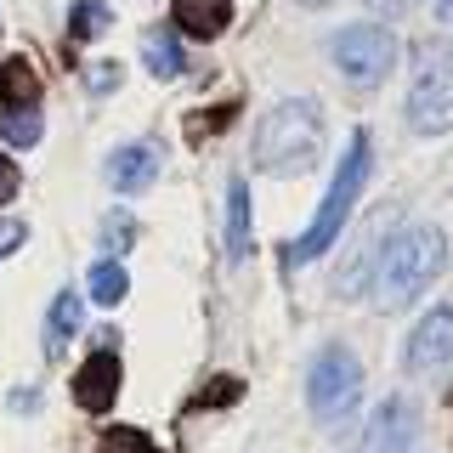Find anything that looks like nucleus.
Wrapping results in <instances>:
<instances>
[{
    "mask_svg": "<svg viewBox=\"0 0 453 453\" xmlns=\"http://www.w3.org/2000/svg\"><path fill=\"white\" fill-rule=\"evenodd\" d=\"M453 363V311L436 306L419 318V329L408 334V351H403V368L408 374H436V368Z\"/></svg>",
    "mask_w": 453,
    "mask_h": 453,
    "instance_id": "nucleus-8",
    "label": "nucleus"
},
{
    "mask_svg": "<svg viewBox=\"0 0 453 453\" xmlns=\"http://www.w3.org/2000/svg\"><path fill=\"white\" fill-rule=\"evenodd\" d=\"M408 119L414 131H448L453 125V51L442 40H425L419 46V74H414V91H408Z\"/></svg>",
    "mask_w": 453,
    "mask_h": 453,
    "instance_id": "nucleus-4",
    "label": "nucleus"
},
{
    "mask_svg": "<svg viewBox=\"0 0 453 453\" xmlns=\"http://www.w3.org/2000/svg\"><path fill=\"white\" fill-rule=\"evenodd\" d=\"M226 250L233 255L250 250V181L244 176L226 181Z\"/></svg>",
    "mask_w": 453,
    "mask_h": 453,
    "instance_id": "nucleus-14",
    "label": "nucleus"
},
{
    "mask_svg": "<svg viewBox=\"0 0 453 453\" xmlns=\"http://www.w3.org/2000/svg\"><path fill=\"white\" fill-rule=\"evenodd\" d=\"M113 85H119V63H96V68H85V91H91V96L113 91Z\"/></svg>",
    "mask_w": 453,
    "mask_h": 453,
    "instance_id": "nucleus-21",
    "label": "nucleus"
},
{
    "mask_svg": "<svg viewBox=\"0 0 453 453\" xmlns=\"http://www.w3.org/2000/svg\"><path fill=\"white\" fill-rule=\"evenodd\" d=\"M0 136H6L12 148H35V142H40L35 103H6V113H0Z\"/></svg>",
    "mask_w": 453,
    "mask_h": 453,
    "instance_id": "nucleus-16",
    "label": "nucleus"
},
{
    "mask_svg": "<svg viewBox=\"0 0 453 453\" xmlns=\"http://www.w3.org/2000/svg\"><path fill=\"white\" fill-rule=\"evenodd\" d=\"M113 396H119V351H113V334H103L96 351L85 357V368L74 374V403L85 414H108Z\"/></svg>",
    "mask_w": 453,
    "mask_h": 453,
    "instance_id": "nucleus-7",
    "label": "nucleus"
},
{
    "mask_svg": "<svg viewBox=\"0 0 453 453\" xmlns=\"http://www.w3.org/2000/svg\"><path fill=\"white\" fill-rule=\"evenodd\" d=\"M18 188H23V170L6 159V153H0V210L12 204V198H18Z\"/></svg>",
    "mask_w": 453,
    "mask_h": 453,
    "instance_id": "nucleus-22",
    "label": "nucleus"
},
{
    "mask_svg": "<svg viewBox=\"0 0 453 453\" xmlns=\"http://www.w3.org/2000/svg\"><path fill=\"white\" fill-rule=\"evenodd\" d=\"M323 153V108L311 96L278 103L255 131V165L266 176H306Z\"/></svg>",
    "mask_w": 453,
    "mask_h": 453,
    "instance_id": "nucleus-2",
    "label": "nucleus"
},
{
    "mask_svg": "<svg viewBox=\"0 0 453 453\" xmlns=\"http://www.w3.org/2000/svg\"><path fill=\"white\" fill-rule=\"evenodd\" d=\"M226 23H233V0H176L170 6V28L193 40H216Z\"/></svg>",
    "mask_w": 453,
    "mask_h": 453,
    "instance_id": "nucleus-10",
    "label": "nucleus"
},
{
    "mask_svg": "<svg viewBox=\"0 0 453 453\" xmlns=\"http://www.w3.org/2000/svg\"><path fill=\"white\" fill-rule=\"evenodd\" d=\"M448 266V238L436 226H403L386 250L374 255V295L386 311L414 306L425 289L436 283V273Z\"/></svg>",
    "mask_w": 453,
    "mask_h": 453,
    "instance_id": "nucleus-1",
    "label": "nucleus"
},
{
    "mask_svg": "<svg viewBox=\"0 0 453 453\" xmlns=\"http://www.w3.org/2000/svg\"><path fill=\"white\" fill-rule=\"evenodd\" d=\"M131 244H136V221H131V216H108V221H103V250H108V255H125Z\"/></svg>",
    "mask_w": 453,
    "mask_h": 453,
    "instance_id": "nucleus-19",
    "label": "nucleus"
},
{
    "mask_svg": "<svg viewBox=\"0 0 453 453\" xmlns=\"http://www.w3.org/2000/svg\"><path fill=\"white\" fill-rule=\"evenodd\" d=\"M301 6H329V0H301Z\"/></svg>",
    "mask_w": 453,
    "mask_h": 453,
    "instance_id": "nucleus-26",
    "label": "nucleus"
},
{
    "mask_svg": "<svg viewBox=\"0 0 453 453\" xmlns=\"http://www.w3.org/2000/svg\"><path fill=\"white\" fill-rule=\"evenodd\" d=\"M363 181H368V136L357 131V136H351V148H346V165L334 170L329 193H323L318 216H311V226H306V238L295 244V255H301V261H311V255H323V250H329L340 233H346V221H351V204H357Z\"/></svg>",
    "mask_w": 453,
    "mask_h": 453,
    "instance_id": "nucleus-3",
    "label": "nucleus"
},
{
    "mask_svg": "<svg viewBox=\"0 0 453 453\" xmlns=\"http://www.w3.org/2000/svg\"><path fill=\"white\" fill-rule=\"evenodd\" d=\"M436 18H453V0H436Z\"/></svg>",
    "mask_w": 453,
    "mask_h": 453,
    "instance_id": "nucleus-25",
    "label": "nucleus"
},
{
    "mask_svg": "<svg viewBox=\"0 0 453 453\" xmlns=\"http://www.w3.org/2000/svg\"><path fill=\"white\" fill-rule=\"evenodd\" d=\"M153 176H159V148L153 142H131V148H119L108 159V181L119 193H142V188H153Z\"/></svg>",
    "mask_w": 453,
    "mask_h": 453,
    "instance_id": "nucleus-11",
    "label": "nucleus"
},
{
    "mask_svg": "<svg viewBox=\"0 0 453 453\" xmlns=\"http://www.w3.org/2000/svg\"><path fill=\"white\" fill-rule=\"evenodd\" d=\"M23 244H28V226L6 216V221H0V261H6L12 250H23Z\"/></svg>",
    "mask_w": 453,
    "mask_h": 453,
    "instance_id": "nucleus-23",
    "label": "nucleus"
},
{
    "mask_svg": "<svg viewBox=\"0 0 453 453\" xmlns=\"http://www.w3.org/2000/svg\"><path fill=\"white\" fill-rule=\"evenodd\" d=\"M363 391V363L346 346H323L306 368V408L318 419H340Z\"/></svg>",
    "mask_w": 453,
    "mask_h": 453,
    "instance_id": "nucleus-5",
    "label": "nucleus"
},
{
    "mask_svg": "<svg viewBox=\"0 0 453 453\" xmlns=\"http://www.w3.org/2000/svg\"><path fill=\"white\" fill-rule=\"evenodd\" d=\"M80 318H85V301L74 289H63L51 301V318H46V357H63L68 351V340L80 334Z\"/></svg>",
    "mask_w": 453,
    "mask_h": 453,
    "instance_id": "nucleus-13",
    "label": "nucleus"
},
{
    "mask_svg": "<svg viewBox=\"0 0 453 453\" xmlns=\"http://www.w3.org/2000/svg\"><path fill=\"white\" fill-rule=\"evenodd\" d=\"M233 396H238V380H216V386H204L198 403H233Z\"/></svg>",
    "mask_w": 453,
    "mask_h": 453,
    "instance_id": "nucleus-24",
    "label": "nucleus"
},
{
    "mask_svg": "<svg viewBox=\"0 0 453 453\" xmlns=\"http://www.w3.org/2000/svg\"><path fill=\"white\" fill-rule=\"evenodd\" d=\"M108 28H113V12L103 0H80V6L68 12V35L74 40H96V35H108Z\"/></svg>",
    "mask_w": 453,
    "mask_h": 453,
    "instance_id": "nucleus-18",
    "label": "nucleus"
},
{
    "mask_svg": "<svg viewBox=\"0 0 453 453\" xmlns=\"http://www.w3.org/2000/svg\"><path fill=\"white\" fill-rule=\"evenodd\" d=\"M96 453H159V448H153L142 431H103V442H96Z\"/></svg>",
    "mask_w": 453,
    "mask_h": 453,
    "instance_id": "nucleus-20",
    "label": "nucleus"
},
{
    "mask_svg": "<svg viewBox=\"0 0 453 453\" xmlns=\"http://www.w3.org/2000/svg\"><path fill=\"white\" fill-rule=\"evenodd\" d=\"M329 57H334V68H340L351 85L374 91V85L396 68V40H391L380 23H357V28H340V35H334Z\"/></svg>",
    "mask_w": 453,
    "mask_h": 453,
    "instance_id": "nucleus-6",
    "label": "nucleus"
},
{
    "mask_svg": "<svg viewBox=\"0 0 453 453\" xmlns=\"http://www.w3.org/2000/svg\"><path fill=\"white\" fill-rule=\"evenodd\" d=\"M0 96H6V103H35L40 96V74H35L28 57H6V63H0Z\"/></svg>",
    "mask_w": 453,
    "mask_h": 453,
    "instance_id": "nucleus-15",
    "label": "nucleus"
},
{
    "mask_svg": "<svg viewBox=\"0 0 453 453\" xmlns=\"http://www.w3.org/2000/svg\"><path fill=\"white\" fill-rule=\"evenodd\" d=\"M125 289H131V278H125L119 261H96V266H91V301H96V306H119Z\"/></svg>",
    "mask_w": 453,
    "mask_h": 453,
    "instance_id": "nucleus-17",
    "label": "nucleus"
},
{
    "mask_svg": "<svg viewBox=\"0 0 453 453\" xmlns=\"http://www.w3.org/2000/svg\"><path fill=\"white\" fill-rule=\"evenodd\" d=\"M142 63H148V74H159V80H181V74H188L181 40L170 35V28H148V35H142Z\"/></svg>",
    "mask_w": 453,
    "mask_h": 453,
    "instance_id": "nucleus-12",
    "label": "nucleus"
},
{
    "mask_svg": "<svg viewBox=\"0 0 453 453\" xmlns=\"http://www.w3.org/2000/svg\"><path fill=\"white\" fill-rule=\"evenodd\" d=\"M414 431H419L414 403L391 396V403H380V408H374V419H368V431H363L357 453H403L408 442H414Z\"/></svg>",
    "mask_w": 453,
    "mask_h": 453,
    "instance_id": "nucleus-9",
    "label": "nucleus"
}]
</instances>
